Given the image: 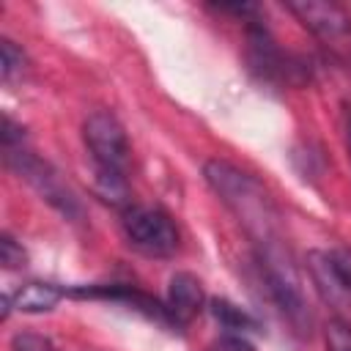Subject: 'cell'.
Wrapping results in <instances>:
<instances>
[{
  "instance_id": "cell-15",
  "label": "cell",
  "mask_w": 351,
  "mask_h": 351,
  "mask_svg": "<svg viewBox=\"0 0 351 351\" xmlns=\"http://www.w3.org/2000/svg\"><path fill=\"white\" fill-rule=\"evenodd\" d=\"M348 148H351V123H348Z\"/></svg>"
},
{
  "instance_id": "cell-6",
  "label": "cell",
  "mask_w": 351,
  "mask_h": 351,
  "mask_svg": "<svg viewBox=\"0 0 351 351\" xmlns=\"http://www.w3.org/2000/svg\"><path fill=\"white\" fill-rule=\"evenodd\" d=\"M203 302H206V293H203V285L195 274L189 271H176L170 277V285H167V313L173 318V326L181 329L186 326L200 310H203Z\"/></svg>"
},
{
  "instance_id": "cell-3",
  "label": "cell",
  "mask_w": 351,
  "mask_h": 351,
  "mask_svg": "<svg viewBox=\"0 0 351 351\" xmlns=\"http://www.w3.org/2000/svg\"><path fill=\"white\" fill-rule=\"evenodd\" d=\"M82 137L96 162L99 176H123V167L129 162V140L121 121L110 110L90 112L85 118Z\"/></svg>"
},
{
  "instance_id": "cell-11",
  "label": "cell",
  "mask_w": 351,
  "mask_h": 351,
  "mask_svg": "<svg viewBox=\"0 0 351 351\" xmlns=\"http://www.w3.org/2000/svg\"><path fill=\"white\" fill-rule=\"evenodd\" d=\"M326 348L329 351H351V324L343 318H332L326 324Z\"/></svg>"
},
{
  "instance_id": "cell-13",
  "label": "cell",
  "mask_w": 351,
  "mask_h": 351,
  "mask_svg": "<svg viewBox=\"0 0 351 351\" xmlns=\"http://www.w3.org/2000/svg\"><path fill=\"white\" fill-rule=\"evenodd\" d=\"M11 351H55V346L36 332H19L11 340Z\"/></svg>"
},
{
  "instance_id": "cell-12",
  "label": "cell",
  "mask_w": 351,
  "mask_h": 351,
  "mask_svg": "<svg viewBox=\"0 0 351 351\" xmlns=\"http://www.w3.org/2000/svg\"><path fill=\"white\" fill-rule=\"evenodd\" d=\"M0 261H3L5 269H19V266H25V261H27L25 250H22L8 233L0 236Z\"/></svg>"
},
{
  "instance_id": "cell-14",
  "label": "cell",
  "mask_w": 351,
  "mask_h": 351,
  "mask_svg": "<svg viewBox=\"0 0 351 351\" xmlns=\"http://www.w3.org/2000/svg\"><path fill=\"white\" fill-rule=\"evenodd\" d=\"M208 351H255L241 335H222L208 346Z\"/></svg>"
},
{
  "instance_id": "cell-4",
  "label": "cell",
  "mask_w": 351,
  "mask_h": 351,
  "mask_svg": "<svg viewBox=\"0 0 351 351\" xmlns=\"http://www.w3.org/2000/svg\"><path fill=\"white\" fill-rule=\"evenodd\" d=\"M69 293L71 296H85V299L90 296V299L121 302V304H129L132 310L143 313L145 318H151V321H156L162 326H173V318L167 313V304L156 302L154 296H148V293H143V291H137L132 285H118V282H112V285H88V288H71Z\"/></svg>"
},
{
  "instance_id": "cell-7",
  "label": "cell",
  "mask_w": 351,
  "mask_h": 351,
  "mask_svg": "<svg viewBox=\"0 0 351 351\" xmlns=\"http://www.w3.org/2000/svg\"><path fill=\"white\" fill-rule=\"evenodd\" d=\"M310 269L321 291H326L329 285V299H335L337 293H351V250L348 247L313 252Z\"/></svg>"
},
{
  "instance_id": "cell-2",
  "label": "cell",
  "mask_w": 351,
  "mask_h": 351,
  "mask_svg": "<svg viewBox=\"0 0 351 351\" xmlns=\"http://www.w3.org/2000/svg\"><path fill=\"white\" fill-rule=\"evenodd\" d=\"M123 236L134 250L151 258H167L178 250V228L173 217L159 206L129 203L123 206Z\"/></svg>"
},
{
  "instance_id": "cell-1",
  "label": "cell",
  "mask_w": 351,
  "mask_h": 351,
  "mask_svg": "<svg viewBox=\"0 0 351 351\" xmlns=\"http://www.w3.org/2000/svg\"><path fill=\"white\" fill-rule=\"evenodd\" d=\"M203 176H206L208 186L222 197V203L239 217V222L244 225V230L250 233V239L258 247V258L288 250L282 244V233H280V214H277L269 192L261 186V181H255L250 173H244L236 165L222 162V159L206 162Z\"/></svg>"
},
{
  "instance_id": "cell-9",
  "label": "cell",
  "mask_w": 351,
  "mask_h": 351,
  "mask_svg": "<svg viewBox=\"0 0 351 351\" xmlns=\"http://www.w3.org/2000/svg\"><path fill=\"white\" fill-rule=\"evenodd\" d=\"M211 313H214V318H217L230 335L244 332V329H255V326H258L255 318H252L250 313H244L241 307H236V304L228 302V299H214V302H211Z\"/></svg>"
},
{
  "instance_id": "cell-5",
  "label": "cell",
  "mask_w": 351,
  "mask_h": 351,
  "mask_svg": "<svg viewBox=\"0 0 351 351\" xmlns=\"http://www.w3.org/2000/svg\"><path fill=\"white\" fill-rule=\"evenodd\" d=\"M288 8L304 22V27H310L321 38H337V36L351 33V16L337 3L299 0V3H288Z\"/></svg>"
},
{
  "instance_id": "cell-10",
  "label": "cell",
  "mask_w": 351,
  "mask_h": 351,
  "mask_svg": "<svg viewBox=\"0 0 351 351\" xmlns=\"http://www.w3.org/2000/svg\"><path fill=\"white\" fill-rule=\"evenodd\" d=\"M0 58H3V82H11L16 74H22L25 69V52L19 47H14V41L3 38L0 41Z\"/></svg>"
},
{
  "instance_id": "cell-8",
  "label": "cell",
  "mask_w": 351,
  "mask_h": 351,
  "mask_svg": "<svg viewBox=\"0 0 351 351\" xmlns=\"http://www.w3.org/2000/svg\"><path fill=\"white\" fill-rule=\"evenodd\" d=\"M63 288H58L55 282H25L19 285L14 293H8L3 299V318H8L11 310H19V313H47L52 310L60 299H63Z\"/></svg>"
}]
</instances>
